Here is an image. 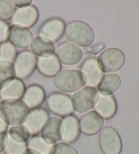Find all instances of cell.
I'll list each match as a JSON object with an SVG mask.
<instances>
[{"label":"cell","instance_id":"8","mask_svg":"<svg viewBox=\"0 0 139 154\" xmlns=\"http://www.w3.org/2000/svg\"><path fill=\"white\" fill-rule=\"evenodd\" d=\"M41 138L49 145L56 144L62 139L63 125L61 119L56 117H50L44 122L41 131Z\"/></svg>","mask_w":139,"mask_h":154},{"label":"cell","instance_id":"23","mask_svg":"<svg viewBox=\"0 0 139 154\" xmlns=\"http://www.w3.org/2000/svg\"><path fill=\"white\" fill-rule=\"evenodd\" d=\"M26 90L25 85L20 79L16 78L11 83L0 90V98L3 99H21Z\"/></svg>","mask_w":139,"mask_h":154},{"label":"cell","instance_id":"3","mask_svg":"<svg viewBox=\"0 0 139 154\" xmlns=\"http://www.w3.org/2000/svg\"><path fill=\"white\" fill-rule=\"evenodd\" d=\"M54 84L56 88L60 91L71 93L85 86L86 78L80 70H64L54 77Z\"/></svg>","mask_w":139,"mask_h":154},{"label":"cell","instance_id":"35","mask_svg":"<svg viewBox=\"0 0 139 154\" xmlns=\"http://www.w3.org/2000/svg\"><path fill=\"white\" fill-rule=\"evenodd\" d=\"M22 154H42V153H39V151L33 149L26 148V149L23 151Z\"/></svg>","mask_w":139,"mask_h":154},{"label":"cell","instance_id":"25","mask_svg":"<svg viewBox=\"0 0 139 154\" xmlns=\"http://www.w3.org/2000/svg\"><path fill=\"white\" fill-rule=\"evenodd\" d=\"M8 134L16 142L25 143L30 138L31 133L25 125H18L10 127L8 130Z\"/></svg>","mask_w":139,"mask_h":154},{"label":"cell","instance_id":"19","mask_svg":"<svg viewBox=\"0 0 139 154\" xmlns=\"http://www.w3.org/2000/svg\"><path fill=\"white\" fill-rule=\"evenodd\" d=\"M62 122L63 125L62 140L64 142L69 143L76 141L80 133L78 119L73 115H69L64 117Z\"/></svg>","mask_w":139,"mask_h":154},{"label":"cell","instance_id":"37","mask_svg":"<svg viewBox=\"0 0 139 154\" xmlns=\"http://www.w3.org/2000/svg\"><path fill=\"white\" fill-rule=\"evenodd\" d=\"M1 53H2V48H1V44H0V57H1Z\"/></svg>","mask_w":139,"mask_h":154},{"label":"cell","instance_id":"9","mask_svg":"<svg viewBox=\"0 0 139 154\" xmlns=\"http://www.w3.org/2000/svg\"><path fill=\"white\" fill-rule=\"evenodd\" d=\"M46 105L49 109L60 116H66L73 113L71 98L68 94L56 92L50 94L47 98Z\"/></svg>","mask_w":139,"mask_h":154},{"label":"cell","instance_id":"10","mask_svg":"<svg viewBox=\"0 0 139 154\" xmlns=\"http://www.w3.org/2000/svg\"><path fill=\"white\" fill-rule=\"evenodd\" d=\"M56 55L60 63L71 66L80 62L83 57V52L79 47L70 42H65L58 44L56 50Z\"/></svg>","mask_w":139,"mask_h":154},{"label":"cell","instance_id":"28","mask_svg":"<svg viewBox=\"0 0 139 154\" xmlns=\"http://www.w3.org/2000/svg\"><path fill=\"white\" fill-rule=\"evenodd\" d=\"M1 48L2 53L0 60H8L14 63L18 54L15 47L13 46L8 42H5L1 44Z\"/></svg>","mask_w":139,"mask_h":154},{"label":"cell","instance_id":"12","mask_svg":"<svg viewBox=\"0 0 139 154\" xmlns=\"http://www.w3.org/2000/svg\"><path fill=\"white\" fill-rule=\"evenodd\" d=\"M65 23L61 18H50L40 26L39 36L44 37L54 43L62 38L65 33Z\"/></svg>","mask_w":139,"mask_h":154},{"label":"cell","instance_id":"18","mask_svg":"<svg viewBox=\"0 0 139 154\" xmlns=\"http://www.w3.org/2000/svg\"><path fill=\"white\" fill-rule=\"evenodd\" d=\"M122 79L117 73H111L103 75L97 84L98 93L104 96H110L121 86Z\"/></svg>","mask_w":139,"mask_h":154},{"label":"cell","instance_id":"20","mask_svg":"<svg viewBox=\"0 0 139 154\" xmlns=\"http://www.w3.org/2000/svg\"><path fill=\"white\" fill-rule=\"evenodd\" d=\"M49 113L43 108H37L30 112L27 120L24 124L31 134H37L40 132L44 122L48 118Z\"/></svg>","mask_w":139,"mask_h":154},{"label":"cell","instance_id":"21","mask_svg":"<svg viewBox=\"0 0 139 154\" xmlns=\"http://www.w3.org/2000/svg\"><path fill=\"white\" fill-rule=\"evenodd\" d=\"M94 109L103 117V119H107L113 118L117 109L116 98L112 95L110 96L100 95L99 99L94 106Z\"/></svg>","mask_w":139,"mask_h":154},{"label":"cell","instance_id":"29","mask_svg":"<svg viewBox=\"0 0 139 154\" xmlns=\"http://www.w3.org/2000/svg\"><path fill=\"white\" fill-rule=\"evenodd\" d=\"M49 154H78L77 151L70 145L65 143H58L50 148Z\"/></svg>","mask_w":139,"mask_h":154},{"label":"cell","instance_id":"1","mask_svg":"<svg viewBox=\"0 0 139 154\" xmlns=\"http://www.w3.org/2000/svg\"><path fill=\"white\" fill-rule=\"evenodd\" d=\"M29 114L30 109L21 99H6L0 102V118L7 125H23Z\"/></svg>","mask_w":139,"mask_h":154},{"label":"cell","instance_id":"4","mask_svg":"<svg viewBox=\"0 0 139 154\" xmlns=\"http://www.w3.org/2000/svg\"><path fill=\"white\" fill-rule=\"evenodd\" d=\"M99 97V93L95 87L84 86L75 92L72 96V108L79 113L88 112L94 107Z\"/></svg>","mask_w":139,"mask_h":154},{"label":"cell","instance_id":"27","mask_svg":"<svg viewBox=\"0 0 139 154\" xmlns=\"http://www.w3.org/2000/svg\"><path fill=\"white\" fill-rule=\"evenodd\" d=\"M27 147L39 151L42 154H49L52 145L45 143L40 137H34L29 141Z\"/></svg>","mask_w":139,"mask_h":154},{"label":"cell","instance_id":"7","mask_svg":"<svg viewBox=\"0 0 139 154\" xmlns=\"http://www.w3.org/2000/svg\"><path fill=\"white\" fill-rule=\"evenodd\" d=\"M37 58L33 52L25 50L17 54L14 61L16 78L22 79L30 77L37 67Z\"/></svg>","mask_w":139,"mask_h":154},{"label":"cell","instance_id":"30","mask_svg":"<svg viewBox=\"0 0 139 154\" xmlns=\"http://www.w3.org/2000/svg\"><path fill=\"white\" fill-rule=\"evenodd\" d=\"M27 145L25 143H18L14 141L11 138H8V142L5 150L8 154H22Z\"/></svg>","mask_w":139,"mask_h":154},{"label":"cell","instance_id":"32","mask_svg":"<svg viewBox=\"0 0 139 154\" xmlns=\"http://www.w3.org/2000/svg\"><path fill=\"white\" fill-rule=\"evenodd\" d=\"M8 28L9 26L6 23L0 21V42L4 43L6 42Z\"/></svg>","mask_w":139,"mask_h":154},{"label":"cell","instance_id":"22","mask_svg":"<svg viewBox=\"0 0 139 154\" xmlns=\"http://www.w3.org/2000/svg\"><path fill=\"white\" fill-rule=\"evenodd\" d=\"M30 46L31 52L39 58L50 57L56 52L54 44L44 37H36L32 41Z\"/></svg>","mask_w":139,"mask_h":154},{"label":"cell","instance_id":"26","mask_svg":"<svg viewBox=\"0 0 139 154\" xmlns=\"http://www.w3.org/2000/svg\"><path fill=\"white\" fill-rule=\"evenodd\" d=\"M17 10L13 1L0 0V21L5 22L12 19Z\"/></svg>","mask_w":139,"mask_h":154},{"label":"cell","instance_id":"31","mask_svg":"<svg viewBox=\"0 0 139 154\" xmlns=\"http://www.w3.org/2000/svg\"><path fill=\"white\" fill-rule=\"evenodd\" d=\"M105 44H98L95 45V46H92L90 47L84 48V52L85 53L88 54H97L98 53L100 52L102 50L105 48Z\"/></svg>","mask_w":139,"mask_h":154},{"label":"cell","instance_id":"34","mask_svg":"<svg viewBox=\"0 0 139 154\" xmlns=\"http://www.w3.org/2000/svg\"><path fill=\"white\" fill-rule=\"evenodd\" d=\"M33 1L31 0H15V1H13V3H14L15 7L18 8H23L28 7L31 6Z\"/></svg>","mask_w":139,"mask_h":154},{"label":"cell","instance_id":"15","mask_svg":"<svg viewBox=\"0 0 139 154\" xmlns=\"http://www.w3.org/2000/svg\"><path fill=\"white\" fill-rule=\"evenodd\" d=\"M80 71L84 74L86 78L88 86H97L103 76V72L98 67L97 58L95 57H88L85 59L82 63Z\"/></svg>","mask_w":139,"mask_h":154},{"label":"cell","instance_id":"16","mask_svg":"<svg viewBox=\"0 0 139 154\" xmlns=\"http://www.w3.org/2000/svg\"><path fill=\"white\" fill-rule=\"evenodd\" d=\"M37 67L43 75L52 78L61 71L62 65L57 56L54 54L48 57L37 58Z\"/></svg>","mask_w":139,"mask_h":154},{"label":"cell","instance_id":"33","mask_svg":"<svg viewBox=\"0 0 139 154\" xmlns=\"http://www.w3.org/2000/svg\"><path fill=\"white\" fill-rule=\"evenodd\" d=\"M8 142V137L6 132L0 131V153L6 149Z\"/></svg>","mask_w":139,"mask_h":154},{"label":"cell","instance_id":"13","mask_svg":"<svg viewBox=\"0 0 139 154\" xmlns=\"http://www.w3.org/2000/svg\"><path fill=\"white\" fill-rule=\"evenodd\" d=\"M104 125V119L96 111H90L82 117L79 128L85 135H94L100 132Z\"/></svg>","mask_w":139,"mask_h":154},{"label":"cell","instance_id":"17","mask_svg":"<svg viewBox=\"0 0 139 154\" xmlns=\"http://www.w3.org/2000/svg\"><path fill=\"white\" fill-rule=\"evenodd\" d=\"M45 96L44 88L38 84H33L26 89L22 99L29 109H35L44 103Z\"/></svg>","mask_w":139,"mask_h":154},{"label":"cell","instance_id":"5","mask_svg":"<svg viewBox=\"0 0 139 154\" xmlns=\"http://www.w3.org/2000/svg\"><path fill=\"white\" fill-rule=\"evenodd\" d=\"M125 59V55L121 50L109 48L100 52L97 61L103 73H111L119 71L123 67Z\"/></svg>","mask_w":139,"mask_h":154},{"label":"cell","instance_id":"36","mask_svg":"<svg viewBox=\"0 0 139 154\" xmlns=\"http://www.w3.org/2000/svg\"><path fill=\"white\" fill-rule=\"evenodd\" d=\"M8 128V125L5 122L2 120V118H0V131H6Z\"/></svg>","mask_w":139,"mask_h":154},{"label":"cell","instance_id":"11","mask_svg":"<svg viewBox=\"0 0 139 154\" xmlns=\"http://www.w3.org/2000/svg\"><path fill=\"white\" fill-rule=\"evenodd\" d=\"M33 39V34L29 29L17 25L9 26L7 40L13 46L20 49H26L31 46Z\"/></svg>","mask_w":139,"mask_h":154},{"label":"cell","instance_id":"2","mask_svg":"<svg viewBox=\"0 0 139 154\" xmlns=\"http://www.w3.org/2000/svg\"><path fill=\"white\" fill-rule=\"evenodd\" d=\"M65 38L67 40L78 47L87 48L94 41L93 29L88 23L80 20L69 23L65 26Z\"/></svg>","mask_w":139,"mask_h":154},{"label":"cell","instance_id":"14","mask_svg":"<svg viewBox=\"0 0 139 154\" xmlns=\"http://www.w3.org/2000/svg\"><path fill=\"white\" fill-rule=\"evenodd\" d=\"M39 18V11L37 8L31 5L23 8H18L12 18L13 25L31 28L37 23Z\"/></svg>","mask_w":139,"mask_h":154},{"label":"cell","instance_id":"24","mask_svg":"<svg viewBox=\"0 0 139 154\" xmlns=\"http://www.w3.org/2000/svg\"><path fill=\"white\" fill-rule=\"evenodd\" d=\"M16 78L14 63L0 60V90L4 88Z\"/></svg>","mask_w":139,"mask_h":154},{"label":"cell","instance_id":"38","mask_svg":"<svg viewBox=\"0 0 139 154\" xmlns=\"http://www.w3.org/2000/svg\"><path fill=\"white\" fill-rule=\"evenodd\" d=\"M5 154H8V153H5Z\"/></svg>","mask_w":139,"mask_h":154},{"label":"cell","instance_id":"6","mask_svg":"<svg viewBox=\"0 0 139 154\" xmlns=\"http://www.w3.org/2000/svg\"><path fill=\"white\" fill-rule=\"evenodd\" d=\"M98 142L104 154H120L122 142L118 132L113 127L107 126L102 129L98 136Z\"/></svg>","mask_w":139,"mask_h":154}]
</instances>
